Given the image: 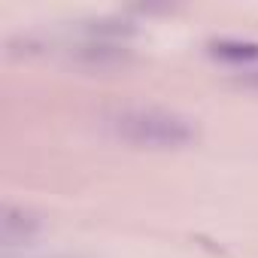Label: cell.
<instances>
[{"instance_id":"2","label":"cell","mask_w":258,"mask_h":258,"mask_svg":"<svg viewBox=\"0 0 258 258\" xmlns=\"http://www.w3.org/2000/svg\"><path fill=\"white\" fill-rule=\"evenodd\" d=\"M210 55L231 61V64H246V61H258V43H252V40H213Z\"/></svg>"},{"instance_id":"3","label":"cell","mask_w":258,"mask_h":258,"mask_svg":"<svg viewBox=\"0 0 258 258\" xmlns=\"http://www.w3.org/2000/svg\"><path fill=\"white\" fill-rule=\"evenodd\" d=\"M243 82H246V85H252V88H258V73H249Z\"/></svg>"},{"instance_id":"1","label":"cell","mask_w":258,"mask_h":258,"mask_svg":"<svg viewBox=\"0 0 258 258\" xmlns=\"http://www.w3.org/2000/svg\"><path fill=\"white\" fill-rule=\"evenodd\" d=\"M115 134L143 149H182L198 140L195 124L188 118L164 109H127L115 121Z\"/></svg>"}]
</instances>
